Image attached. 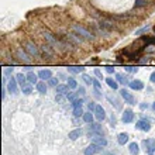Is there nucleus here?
Listing matches in <instances>:
<instances>
[{
  "label": "nucleus",
  "instance_id": "obj_38",
  "mask_svg": "<svg viewBox=\"0 0 155 155\" xmlns=\"http://www.w3.org/2000/svg\"><path fill=\"white\" fill-rule=\"evenodd\" d=\"M94 74H96V76H97V78H100V79H102V72H100L99 69L94 71Z\"/></svg>",
  "mask_w": 155,
  "mask_h": 155
},
{
  "label": "nucleus",
  "instance_id": "obj_1",
  "mask_svg": "<svg viewBox=\"0 0 155 155\" xmlns=\"http://www.w3.org/2000/svg\"><path fill=\"white\" fill-rule=\"evenodd\" d=\"M74 31L76 34H79V35H82V37L85 38V40H93V35H92V33H89L86 28H83V27H81V25H76L75 24L74 27Z\"/></svg>",
  "mask_w": 155,
  "mask_h": 155
},
{
  "label": "nucleus",
  "instance_id": "obj_14",
  "mask_svg": "<svg viewBox=\"0 0 155 155\" xmlns=\"http://www.w3.org/2000/svg\"><path fill=\"white\" fill-rule=\"evenodd\" d=\"M130 87L134 90H141V89H144V83L141 81H133V82H130Z\"/></svg>",
  "mask_w": 155,
  "mask_h": 155
},
{
  "label": "nucleus",
  "instance_id": "obj_26",
  "mask_svg": "<svg viewBox=\"0 0 155 155\" xmlns=\"http://www.w3.org/2000/svg\"><path fill=\"white\" fill-rule=\"evenodd\" d=\"M85 113H83V110H82V107H75L74 109V116L75 117H81V116H83Z\"/></svg>",
  "mask_w": 155,
  "mask_h": 155
},
{
  "label": "nucleus",
  "instance_id": "obj_21",
  "mask_svg": "<svg viewBox=\"0 0 155 155\" xmlns=\"http://www.w3.org/2000/svg\"><path fill=\"white\" fill-rule=\"evenodd\" d=\"M37 89H38V92H40V93L44 94L45 92H47V85H45L44 82H38V83H37Z\"/></svg>",
  "mask_w": 155,
  "mask_h": 155
},
{
  "label": "nucleus",
  "instance_id": "obj_6",
  "mask_svg": "<svg viewBox=\"0 0 155 155\" xmlns=\"http://www.w3.org/2000/svg\"><path fill=\"white\" fill-rule=\"evenodd\" d=\"M135 127L138 128V130L141 131H150L151 130V124H150V121H147V120H140V121H137V124H135Z\"/></svg>",
  "mask_w": 155,
  "mask_h": 155
},
{
  "label": "nucleus",
  "instance_id": "obj_30",
  "mask_svg": "<svg viewBox=\"0 0 155 155\" xmlns=\"http://www.w3.org/2000/svg\"><path fill=\"white\" fill-rule=\"evenodd\" d=\"M116 79H117L118 82H120V83H127V79L124 76H123L121 74H117L116 75Z\"/></svg>",
  "mask_w": 155,
  "mask_h": 155
},
{
  "label": "nucleus",
  "instance_id": "obj_34",
  "mask_svg": "<svg viewBox=\"0 0 155 155\" xmlns=\"http://www.w3.org/2000/svg\"><path fill=\"white\" fill-rule=\"evenodd\" d=\"M93 86L96 87V90H100V89H102V85H100V82L96 81V79H93Z\"/></svg>",
  "mask_w": 155,
  "mask_h": 155
},
{
  "label": "nucleus",
  "instance_id": "obj_16",
  "mask_svg": "<svg viewBox=\"0 0 155 155\" xmlns=\"http://www.w3.org/2000/svg\"><path fill=\"white\" fill-rule=\"evenodd\" d=\"M117 140H118V144L124 145V144L128 141V134H127V133H120V134H118V137H117Z\"/></svg>",
  "mask_w": 155,
  "mask_h": 155
},
{
  "label": "nucleus",
  "instance_id": "obj_42",
  "mask_svg": "<svg viewBox=\"0 0 155 155\" xmlns=\"http://www.w3.org/2000/svg\"><path fill=\"white\" fill-rule=\"evenodd\" d=\"M96 109V106H94L93 103H89V110H94Z\"/></svg>",
  "mask_w": 155,
  "mask_h": 155
},
{
  "label": "nucleus",
  "instance_id": "obj_4",
  "mask_svg": "<svg viewBox=\"0 0 155 155\" xmlns=\"http://www.w3.org/2000/svg\"><path fill=\"white\" fill-rule=\"evenodd\" d=\"M25 49L30 52V55H33V57H38L40 55V51H38L37 45L34 44V42H31V41H28L27 44H25Z\"/></svg>",
  "mask_w": 155,
  "mask_h": 155
},
{
  "label": "nucleus",
  "instance_id": "obj_44",
  "mask_svg": "<svg viewBox=\"0 0 155 155\" xmlns=\"http://www.w3.org/2000/svg\"><path fill=\"white\" fill-rule=\"evenodd\" d=\"M110 155H111V154H110Z\"/></svg>",
  "mask_w": 155,
  "mask_h": 155
},
{
  "label": "nucleus",
  "instance_id": "obj_11",
  "mask_svg": "<svg viewBox=\"0 0 155 155\" xmlns=\"http://www.w3.org/2000/svg\"><path fill=\"white\" fill-rule=\"evenodd\" d=\"M17 57L20 58V61H23L24 64H30V58H28V55H27V54H25L21 48L17 49Z\"/></svg>",
  "mask_w": 155,
  "mask_h": 155
},
{
  "label": "nucleus",
  "instance_id": "obj_15",
  "mask_svg": "<svg viewBox=\"0 0 155 155\" xmlns=\"http://www.w3.org/2000/svg\"><path fill=\"white\" fill-rule=\"evenodd\" d=\"M44 37H45V40L48 41V42H51V44H52L54 47H57V45H59V42H58L57 38H54V37H52V34H49V33H44Z\"/></svg>",
  "mask_w": 155,
  "mask_h": 155
},
{
  "label": "nucleus",
  "instance_id": "obj_5",
  "mask_svg": "<svg viewBox=\"0 0 155 155\" xmlns=\"http://www.w3.org/2000/svg\"><path fill=\"white\" fill-rule=\"evenodd\" d=\"M120 93H121V97L126 100L128 104H135V100H134V97H133V94L128 92V90H126V89H123V90H120Z\"/></svg>",
  "mask_w": 155,
  "mask_h": 155
},
{
  "label": "nucleus",
  "instance_id": "obj_25",
  "mask_svg": "<svg viewBox=\"0 0 155 155\" xmlns=\"http://www.w3.org/2000/svg\"><path fill=\"white\" fill-rule=\"evenodd\" d=\"M83 120H85L86 123L92 124V121H93V114H92V113H85V114H83Z\"/></svg>",
  "mask_w": 155,
  "mask_h": 155
},
{
  "label": "nucleus",
  "instance_id": "obj_27",
  "mask_svg": "<svg viewBox=\"0 0 155 155\" xmlns=\"http://www.w3.org/2000/svg\"><path fill=\"white\" fill-rule=\"evenodd\" d=\"M68 69H69L71 72H74V74H79V72H83V68H82V66H69Z\"/></svg>",
  "mask_w": 155,
  "mask_h": 155
},
{
  "label": "nucleus",
  "instance_id": "obj_40",
  "mask_svg": "<svg viewBox=\"0 0 155 155\" xmlns=\"http://www.w3.org/2000/svg\"><path fill=\"white\" fill-rule=\"evenodd\" d=\"M78 94H81V96H83V94H85V90H83V87H79V92H78Z\"/></svg>",
  "mask_w": 155,
  "mask_h": 155
},
{
  "label": "nucleus",
  "instance_id": "obj_3",
  "mask_svg": "<svg viewBox=\"0 0 155 155\" xmlns=\"http://www.w3.org/2000/svg\"><path fill=\"white\" fill-rule=\"evenodd\" d=\"M102 150H103L102 145H97V144L92 143L89 147L85 150V155H94V154H97V152H100Z\"/></svg>",
  "mask_w": 155,
  "mask_h": 155
},
{
  "label": "nucleus",
  "instance_id": "obj_8",
  "mask_svg": "<svg viewBox=\"0 0 155 155\" xmlns=\"http://www.w3.org/2000/svg\"><path fill=\"white\" fill-rule=\"evenodd\" d=\"M92 143L97 144V145H102V147H106L107 140L104 138V137H102L100 134H97V135H93V137H92Z\"/></svg>",
  "mask_w": 155,
  "mask_h": 155
},
{
  "label": "nucleus",
  "instance_id": "obj_29",
  "mask_svg": "<svg viewBox=\"0 0 155 155\" xmlns=\"http://www.w3.org/2000/svg\"><path fill=\"white\" fill-rule=\"evenodd\" d=\"M107 99H109V102H111V104H114V106H116V109H120V107H121V106H120V104H118V102H117V100H116V99H113V97H111V96H107Z\"/></svg>",
  "mask_w": 155,
  "mask_h": 155
},
{
  "label": "nucleus",
  "instance_id": "obj_35",
  "mask_svg": "<svg viewBox=\"0 0 155 155\" xmlns=\"http://www.w3.org/2000/svg\"><path fill=\"white\" fill-rule=\"evenodd\" d=\"M126 69L128 71V72H130V74H135V72H137V71H138V69H137V68H135V66H127Z\"/></svg>",
  "mask_w": 155,
  "mask_h": 155
},
{
  "label": "nucleus",
  "instance_id": "obj_36",
  "mask_svg": "<svg viewBox=\"0 0 155 155\" xmlns=\"http://www.w3.org/2000/svg\"><path fill=\"white\" fill-rule=\"evenodd\" d=\"M49 85H51V86H58V79L51 78V79H49Z\"/></svg>",
  "mask_w": 155,
  "mask_h": 155
},
{
  "label": "nucleus",
  "instance_id": "obj_39",
  "mask_svg": "<svg viewBox=\"0 0 155 155\" xmlns=\"http://www.w3.org/2000/svg\"><path fill=\"white\" fill-rule=\"evenodd\" d=\"M106 71L109 72V74H111V72H113L114 69H113V66H106Z\"/></svg>",
  "mask_w": 155,
  "mask_h": 155
},
{
  "label": "nucleus",
  "instance_id": "obj_18",
  "mask_svg": "<svg viewBox=\"0 0 155 155\" xmlns=\"http://www.w3.org/2000/svg\"><path fill=\"white\" fill-rule=\"evenodd\" d=\"M138 152H140L138 144L131 143V144H130V154H131V155H138Z\"/></svg>",
  "mask_w": 155,
  "mask_h": 155
},
{
  "label": "nucleus",
  "instance_id": "obj_13",
  "mask_svg": "<svg viewBox=\"0 0 155 155\" xmlns=\"http://www.w3.org/2000/svg\"><path fill=\"white\" fill-rule=\"evenodd\" d=\"M69 89L71 87L68 85H58L55 90H57V94H66L69 92Z\"/></svg>",
  "mask_w": 155,
  "mask_h": 155
},
{
  "label": "nucleus",
  "instance_id": "obj_22",
  "mask_svg": "<svg viewBox=\"0 0 155 155\" xmlns=\"http://www.w3.org/2000/svg\"><path fill=\"white\" fill-rule=\"evenodd\" d=\"M27 81H28L30 83H37V75L34 74V72H30V74L27 75Z\"/></svg>",
  "mask_w": 155,
  "mask_h": 155
},
{
  "label": "nucleus",
  "instance_id": "obj_7",
  "mask_svg": "<svg viewBox=\"0 0 155 155\" xmlns=\"http://www.w3.org/2000/svg\"><path fill=\"white\" fill-rule=\"evenodd\" d=\"M94 116H96V118H97L99 121H103L104 118H106V113H104V109H103L102 106H96V109H94Z\"/></svg>",
  "mask_w": 155,
  "mask_h": 155
},
{
  "label": "nucleus",
  "instance_id": "obj_32",
  "mask_svg": "<svg viewBox=\"0 0 155 155\" xmlns=\"http://www.w3.org/2000/svg\"><path fill=\"white\" fill-rule=\"evenodd\" d=\"M148 30H150V25H145L144 28L138 30V31H135V35H141V34H143V33H147Z\"/></svg>",
  "mask_w": 155,
  "mask_h": 155
},
{
  "label": "nucleus",
  "instance_id": "obj_9",
  "mask_svg": "<svg viewBox=\"0 0 155 155\" xmlns=\"http://www.w3.org/2000/svg\"><path fill=\"white\" fill-rule=\"evenodd\" d=\"M144 145L147 147L145 150H147V152L150 155L155 152V141L154 140H145V141H144Z\"/></svg>",
  "mask_w": 155,
  "mask_h": 155
},
{
  "label": "nucleus",
  "instance_id": "obj_17",
  "mask_svg": "<svg viewBox=\"0 0 155 155\" xmlns=\"http://www.w3.org/2000/svg\"><path fill=\"white\" fill-rule=\"evenodd\" d=\"M81 135H82V130L81 128H76V130H72L69 133V138L71 140H78Z\"/></svg>",
  "mask_w": 155,
  "mask_h": 155
},
{
  "label": "nucleus",
  "instance_id": "obj_20",
  "mask_svg": "<svg viewBox=\"0 0 155 155\" xmlns=\"http://www.w3.org/2000/svg\"><path fill=\"white\" fill-rule=\"evenodd\" d=\"M17 82L20 83L21 86H25V81H27V76L25 75H23V74H17Z\"/></svg>",
  "mask_w": 155,
  "mask_h": 155
},
{
  "label": "nucleus",
  "instance_id": "obj_41",
  "mask_svg": "<svg viewBox=\"0 0 155 155\" xmlns=\"http://www.w3.org/2000/svg\"><path fill=\"white\" fill-rule=\"evenodd\" d=\"M150 79H151L152 83H155V72H152V74H151V78H150Z\"/></svg>",
  "mask_w": 155,
  "mask_h": 155
},
{
  "label": "nucleus",
  "instance_id": "obj_19",
  "mask_svg": "<svg viewBox=\"0 0 155 155\" xmlns=\"http://www.w3.org/2000/svg\"><path fill=\"white\" fill-rule=\"evenodd\" d=\"M89 130L92 133H97V134H102V127L99 126V124H90L89 126Z\"/></svg>",
  "mask_w": 155,
  "mask_h": 155
},
{
  "label": "nucleus",
  "instance_id": "obj_2",
  "mask_svg": "<svg viewBox=\"0 0 155 155\" xmlns=\"http://www.w3.org/2000/svg\"><path fill=\"white\" fill-rule=\"evenodd\" d=\"M17 78H10L8 79V83H7V90L10 92L12 94H14V96H17L18 94V87H17Z\"/></svg>",
  "mask_w": 155,
  "mask_h": 155
},
{
  "label": "nucleus",
  "instance_id": "obj_23",
  "mask_svg": "<svg viewBox=\"0 0 155 155\" xmlns=\"http://www.w3.org/2000/svg\"><path fill=\"white\" fill-rule=\"evenodd\" d=\"M106 83H107V85H109V86H110V87H111V89H113V90H116V89H117V82H116V81H113L111 78H107V79H106Z\"/></svg>",
  "mask_w": 155,
  "mask_h": 155
},
{
  "label": "nucleus",
  "instance_id": "obj_12",
  "mask_svg": "<svg viewBox=\"0 0 155 155\" xmlns=\"http://www.w3.org/2000/svg\"><path fill=\"white\" fill-rule=\"evenodd\" d=\"M38 76H40L42 81H47V79H51L52 72H51L49 69H41L40 72H38Z\"/></svg>",
  "mask_w": 155,
  "mask_h": 155
},
{
  "label": "nucleus",
  "instance_id": "obj_33",
  "mask_svg": "<svg viewBox=\"0 0 155 155\" xmlns=\"http://www.w3.org/2000/svg\"><path fill=\"white\" fill-rule=\"evenodd\" d=\"M31 92H33V89H31L30 86H23V93L24 94H30Z\"/></svg>",
  "mask_w": 155,
  "mask_h": 155
},
{
  "label": "nucleus",
  "instance_id": "obj_37",
  "mask_svg": "<svg viewBox=\"0 0 155 155\" xmlns=\"http://www.w3.org/2000/svg\"><path fill=\"white\" fill-rule=\"evenodd\" d=\"M143 4H145V2H144V0H137V3H135V7H140V6H143Z\"/></svg>",
  "mask_w": 155,
  "mask_h": 155
},
{
  "label": "nucleus",
  "instance_id": "obj_43",
  "mask_svg": "<svg viewBox=\"0 0 155 155\" xmlns=\"http://www.w3.org/2000/svg\"><path fill=\"white\" fill-rule=\"evenodd\" d=\"M152 107H154V110H155V103H154V104H152Z\"/></svg>",
  "mask_w": 155,
  "mask_h": 155
},
{
  "label": "nucleus",
  "instance_id": "obj_28",
  "mask_svg": "<svg viewBox=\"0 0 155 155\" xmlns=\"http://www.w3.org/2000/svg\"><path fill=\"white\" fill-rule=\"evenodd\" d=\"M68 86H69L71 89H75V87L78 86V82L75 81L74 78H69V79H68Z\"/></svg>",
  "mask_w": 155,
  "mask_h": 155
},
{
  "label": "nucleus",
  "instance_id": "obj_24",
  "mask_svg": "<svg viewBox=\"0 0 155 155\" xmlns=\"http://www.w3.org/2000/svg\"><path fill=\"white\" fill-rule=\"evenodd\" d=\"M82 79L85 81V83L86 85H93V79L89 76V75H86V74H83L82 75Z\"/></svg>",
  "mask_w": 155,
  "mask_h": 155
},
{
  "label": "nucleus",
  "instance_id": "obj_10",
  "mask_svg": "<svg viewBox=\"0 0 155 155\" xmlns=\"http://www.w3.org/2000/svg\"><path fill=\"white\" fill-rule=\"evenodd\" d=\"M133 118H134V113H133V110H130V109H127V110H124V114H123L121 120L124 123H131L133 121Z\"/></svg>",
  "mask_w": 155,
  "mask_h": 155
},
{
  "label": "nucleus",
  "instance_id": "obj_31",
  "mask_svg": "<svg viewBox=\"0 0 155 155\" xmlns=\"http://www.w3.org/2000/svg\"><path fill=\"white\" fill-rule=\"evenodd\" d=\"M82 99H75L74 102H72V104H74V109L75 107H82Z\"/></svg>",
  "mask_w": 155,
  "mask_h": 155
}]
</instances>
